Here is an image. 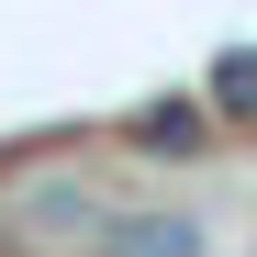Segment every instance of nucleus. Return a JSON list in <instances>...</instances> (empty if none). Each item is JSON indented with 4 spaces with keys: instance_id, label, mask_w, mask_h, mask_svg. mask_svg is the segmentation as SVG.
Returning a JSON list of instances; mask_svg holds the SVG:
<instances>
[{
    "instance_id": "nucleus-1",
    "label": "nucleus",
    "mask_w": 257,
    "mask_h": 257,
    "mask_svg": "<svg viewBox=\"0 0 257 257\" xmlns=\"http://www.w3.org/2000/svg\"><path fill=\"white\" fill-rule=\"evenodd\" d=\"M123 146H135V157H201V146H212V112H201V101H157V112L123 123Z\"/></svg>"
},
{
    "instance_id": "nucleus-2",
    "label": "nucleus",
    "mask_w": 257,
    "mask_h": 257,
    "mask_svg": "<svg viewBox=\"0 0 257 257\" xmlns=\"http://www.w3.org/2000/svg\"><path fill=\"white\" fill-rule=\"evenodd\" d=\"M101 257H201V224L190 212H146V224H90Z\"/></svg>"
},
{
    "instance_id": "nucleus-3",
    "label": "nucleus",
    "mask_w": 257,
    "mask_h": 257,
    "mask_svg": "<svg viewBox=\"0 0 257 257\" xmlns=\"http://www.w3.org/2000/svg\"><path fill=\"white\" fill-rule=\"evenodd\" d=\"M212 101H224V112H257V56H224V67H212Z\"/></svg>"
}]
</instances>
